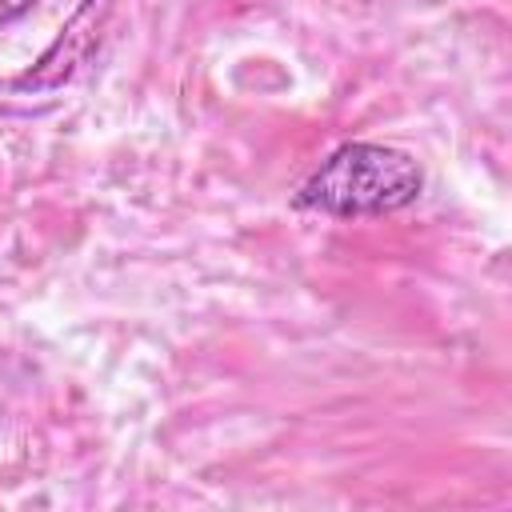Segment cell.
Returning a JSON list of instances; mask_svg holds the SVG:
<instances>
[{
  "instance_id": "cell-2",
  "label": "cell",
  "mask_w": 512,
  "mask_h": 512,
  "mask_svg": "<svg viewBox=\"0 0 512 512\" xmlns=\"http://www.w3.org/2000/svg\"><path fill=\"white\" fill-rule=\"evenodd\" d=\"M36 0H0V24L4 20H12V16H20V12H28Z\"/></svg>"
},
{
  "instance_id": "cell-1",
  "label": "cell",
  "mask_w": 512,
  "mask_h": 512,
  "mask_svg": "<svg viewBox=\"0 0 512 512\" xmlns=\"http://www.w3.org/2000/svg\"><path fill=\"white\" fill-rule=\"evenodd\" d=\"M424 188L420 164L392 144H344L300 188L296 204L324 216H384Z\"/></svg>"
}]
</instances>
